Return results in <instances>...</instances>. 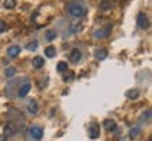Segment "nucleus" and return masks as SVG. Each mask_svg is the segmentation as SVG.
Masks as SVG:
<instances>
[{"label":"nucleus","instance_id":"obj_1","mask_svg":"<svg viewBox=\"0 0 152 141\" xmlns=\"http://www.w3.org/2000/svg\"><path fill=\"white\" fill-rule=\"evenodd\" d=\"M68 11H69V14L73 17H83V16H86V7L85 6H82L80 3H77V1H73V3H69L68 4Z\"/></svg>","mask_w":152,"mask_h":141},{"label":"nucleus","instance_id":"obj_2","mask_svg":"<svg viewBox=\"0 0 152 141\" xmlns=\"http://www.w3.org/2000/svg\"><path fill=\"white\" fill-rule=\"evenodd\" d=\"M30 136L31 138L35 141H41L44 136V130L42 127H39V126H33V127H30Z\"/></svg>","mask_w":152,"mask_h":141},{"label":"nucleus","instance_id":"obj_3","mask_svg":"<svg viewBox=\"0 0 152 141\" xmlns=\"http://www.w3.org/2000/svg\"><path fill=\"white\" fill-rule=\"evenodd\" d=\"M137 24L141 28H144V30L149 27V20H148V16L145 13H140V14L137 16Z\"/></svg>","mask_w":152,"mask_h":141},{"label":"nucleus","instance_id":"obj_4","mask_svg":"<svg viewBox=\"0 0 152 141\" xmlns=\"http://www.w3.org/2000/svg\"><path fill=\"white\" fill-rule=\"evenodd\" d=\"M110 30H111V24H109L107 27H104V28H99V30H96L93 35H94V38H104L110 34Z\"/></svg>","mask_w":152,"mask_h":141},{"label":"nucleus","instance_id":"obj_5","mask_svg":"<svg viewBox=\"0 0 152 141\" xmlns=\"http://www.w3.org/2000/svg\"><path fill=\"white\" fill-rule=\"evenodd\" d=\"M17 133V127L13 121H9L7 124L4 126V136L6 137H10V136H14Z\"/></svg>","mask_w":152,"mask_h":141},{"label":"nucleus","instance_id":"obj_6","mask_svg":"<svg viewBox=\"0 0 152 141\" xmlns=\"http://www.w3.org/2000/svg\"><path fill=\"white\" fill-rule=\"evenodd\" d=\"M89 137L93 138V140L99 138V137H100V126L96 124V123L90 126V127H89Z\"/></svg>","mask_w":152,"mask_h":141},{"label":"nucleus","instance_id":"obj_7","mask_svg":"<svg viewBox=\"0 0 152 141\" xmlns=\"http://www.w3.org/2000/svg\"><path fill=\"white\" fill-rule=\"evenodd\" d=\"M27 110L31 114H37L38 113V103H37V100H35V99H30V100H28Z\"/></svg>","mask_w":152,"mask_h":141},{"label":"nucleus","instance_id":"obj_8","mask_svg":"<svg viewBox=\"0 0 152 141\" xmlns=\"http://www.w3.org/2000/svg\"><path fill=\"white\" fill-rule=\"evenodd\" d=\"M30 89H31L30 82H26L24 85H21V86H20V89H18V93H17V95H18L20 98H26V96L28 95V92H30Z\"/></svg>","mask_w":152,"mask_h":141},{"label":"nucleus","instance_id":"obj_9","mask_svg":"<svg viewBox=\"0 0 152 141\" xmlns=\"http://www.w3.org/2000/svg\"><path fill=\"white\" fill-rule=\"evenodd\" d=\"M71 62H73V64H77L79 61L82 59V52H80V49H77V48H75V49H72V52H71Z\"/></svg>","mask_w":152,"mask_h":141},{"label":"nucleus","instance_id":"obj_10","mask_svg":"<svg viewBox=\"0 0 152 141\" xmlns=\"http://www.w3.org/2000/svg\"><path fill=\"white\" fill-rule=\"evenodd\" d=\"M20 52H21V48H20L18 45H11L10 48L7 49V55H9L10 58H16Z\"/></svg>","mask_w":152,"mask_h":141},{"label":"nucleus","instance_id":"obj_11","mask_svg":"<svg viewBox=\"0 0 152 141\" xmlns=\"http://www.w3.org/2000/svg\"><path fill=\"white\" fill-rule=\"evenodd\" d=\"M106 57H107V51L104 48H97V49H94V58L99 61H103L106 59Z\"/></svg>","mask_w":152,"mask_h":141},{"label":"nucleus","instance_id":"obj_12","mask_svg":"<svg viewBox=\"0 0 152 141\" xmlns=\"http://www.w3.org/2000/svg\"><path fill=\"white\" fill-rule=\"evenodd\" d=\"M104 129L107 131H114L117 129V123L114 120H104Z\"/></svg>","mask_w":152,"mask_h":141},{"label":"nucleus","instance_id":"obj_13","mask_svg":"<svg viewBox=\"0 0 152 141\" xmlns=\"http://www.w3.org/2000/svg\"><path fill=\"white\" fill-rule=\"evenodd\" d=\"M45 65V62H44V58L42 57H35L33 59V66L35 69H39V68H42Z\"/></svg>","mask_w":152,"mask_h":141},{"label":"nucleus","instance_id":"obj_14","mask_svg":"<svg viewBox=\"0 0 152 141\" xmlns=\"http://www.w3.org/2000/svg\"><path fill=\"white\" fill-rule=\"evenodd\" d=\"M127 95V98L131 99V100H134V99H138V96H140V92L137 90V89H131V90H128V92L125 93Z\"/></svg>","mask_w":152,"mask_h":141},{"label":"nucleus","instance_id":"obj_15","mask_svg":"<svg viewBox=\"0 0 152 141\" xmlns=\"http://www.w3.org/2000/svg\"><path fill=\"white\" fill-rule=\"evenodd\" d=\"M45 55H47L48 58H54L55 55H56L55 47H47V48H45Z\"/></svg>","mask_w":152,"mask_h":141},{"label":"nucleus","instance_id":"obj_16","mask_svg":"<svg viewBox=\"0 0 152 141\" xmlns=\"http://www.w3.org/2000/svg\"><path fill=\"white\" fill-rule=\"evenodd\" d=\"M56 38V31L55 30H48L47 33H45V40L47 41H52Z\"/></svg>","mask_w":152,"mask_h":141},{"label":"nucleus","instance_id":"obj_17","mask_svg":"<svg viewBox=\"0 0 152 141\" xmlns=\"http://www.w3.org/2000/svg\"><path fill=\"white\" fill-rule=\"evenodd\" d=\"M100 9L104 11L111 9V0H102V1H100Z\"/></svg>","mask_w":152,"mask_h":141},{"label":"nucleus","instance_id":"obj_18","mask_svg":"<svg viewBox=\"0 0 152 141\" xmlns=\"http://www.w3.org/2000/svg\"><path fill=\"white\" fill-rule=\"evenodd\" d=\"M151 116H152L151 110H147V113H144L141 116V121L142 123H149L151 121Z\"/></svg>","mask_w":152,"mask_h":141},{"label":"nucleus","instance_id":"obj_19","mask_svg":"<svg viewBox=\"0 0 152 141\" xmlns=\"http://www.w3.org/2000/svg\"><path fill=\"white\" fill-rule=\"evenodd\" d=\"M82 28H83L82 23H75L71 26V31L72 33H79V31H82Z\"/></svg>","mask_w":152,"mask_h":141},{"label":"nucleus","instance_id":"obj_20","mask_svg":"<svg viewBox=\"0 0 152 141\" xmlns=\"http://www.w3.org/2000/svg\"><path fill=\"white\" fill-rule=\"evenodd\" d=\"M56 69H58V72H65V70L68 69V64L64 62V61H59L58 65H56Z\"/></svg>","mask_w":152,"mask_h":141},{"label":"nucleus","instance_id":"obj_21","mask_svg":"<svg viewBox=\"0 0 152 141\" xmlns=\"http://www.w3.org/2000/svg\"><path fill=\"white\" fill-rule=\"evenodd\" d=\"M140 133H141L140 127H132V129L130 130V137L131 138H135V137L140 136Z\"/></svg>","mask_w":152,"mask_h":141},{"label":"nucleus","instance_id":"obj_22","mask_svg":"<svg viewBox=\"0 0 152 141\" xmlns=\"http://www.w3.org/2000/svg\"><path fill=\"white\" fill-rule=\"evenodd\" d=\"M4 75L7 76V78H13V76L16 75V69H14V68H11V66H9V68H6Z\"/></svg>","mask_w":152,"mask_h":141},{"label":"nucleus","instance_id":"obj_23","mask_svg":"<svg viewBox=\"0 0 152 141\" xmlns=\"http://www.w3.org/2000/svg\"><path fill=\"white\" fill-rule=\"evenodd\" d=\"M38 48V43L37 41H31L30 44H27V49L28 51H35Z\"/></svg>","mask_w":152,"mask_h":141},{"label":"nucleus","instance_id":"obj_24","mask_svg":"<svg viewBox=\"0 0 152 141\" xmlns=\"http://www.w3.org/2000/svg\"><path fill=\"white\" fill-rule=\"evenodd\" d=\"M4 7L6 9H13V7H16V0H6Z\"/></svg>","mask_w":152,"mask_h":141},{"label":"nucleus","instance_id":"obj_25","mask_svg":"<svg viewBox=\"0 0 152 141\" xmlns=\"http://www.w3.org/2000/svg\"><path fill=\"white\" fill-rule=\"evenodd\" d=\"M6 30H7V24L3 20H0V33H4Z\"/></svg>","mask_w":152,"mask_h":141},{"label":"nucleus","instance_id":"obj_26","mask_svg":"<svg viewBox=\"0 0 152 141\" xmlns=\"http://www.w3.org/2000/svg\"><path fill=\"white\" fill-rule=\"evenodd\" d=\"M72 79H73V72H69V73H68V76H65V78H64V81H72Z\"/></svg>","mask_w":152,"mask_h":141},{"label":"nucleus","instance_id":"obj_27","mask_svg":"<svg viewBox=\"0 0 152 141\" xmlns=\"http://www.w3.org/2000/svg\"><path fill=\"white\" fill-rule=\"evenodd\" d=\"M7 140V137L4 136V134H3V136H0V141H6Z\"/></svg>","mask_w":152,"mask_h":141}]
</instances>
